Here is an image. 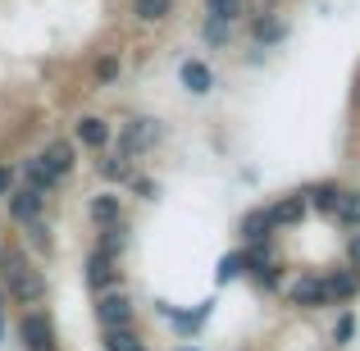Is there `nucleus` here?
Listing matches in <instances>:
<instances>
[{
  "label": "nucleus",
  "instance_id": "cd10ccee",
  "mask_svg": "<svg viewBox=\"0 0 360 351\" xmlns=\"http://www.w3.org/2000/svg\"><path fill=\"white\" fill-rule=\"evenodd\" d=\"M229 27H233V23H219V18H205V27H201V32H205V42H210V46H224V42H229Z\"/></svg>",
  "mask_w": 360,
  "mask_h": 351
},
{
  "label": "nucleus",
  "instance_id": "0eeeda50",
  "mask_svg": "<svg viewBox=\"0 0 360 351\" xmlns=\"http://www.w3.org/2000/svg\"><path fill=\"white\" fill-rule=\"evenodd\" d=\"M73 141L101 155V151H110V141H115V128H110V123L101 119V115H82V119H78V128H73Z\"/></svg>",
  "mask_w": 360,
  "mask_h": 351
},
{
  "label": "nucleus",
  "instance_id": "aec40b11",
  "mask_svg": "<svg viewBox=\"0 0 360 351\" xmlns=\"http://www.w3.org/2000/svg\"><path fill=\"white\" fill-rule=\"evenodd\" d=\"M328 292H333V301H352L360 292V274L356 269H333L328 274Z\"/></svg>",
  "mask_w": 360,
  "mask_h": 351
},
{
  "label": "nucleus",
  "instance_id": "f257e3e1",
  "mask_svg": "<svg viewBox=\"0 0 360 351\" xmlns=\"http://www.w3.org/2000/svg\"><path fill=\"white\" fill-rule=\"evenodd\" d=\"M0 288H5V297H14L18 306H32V301H41L46 279L23 251H0Z\"/></svg>",
  "mask_w": 360,
  "mask_h": 351
},
{
  "label": "nucleus",
  "instance_id": "f704fd0d",
  "mask_svg": "<svg viewBox=\"0 0 360 351\" xmlns=\"http://www.w3.org/2000/svg\"><path fill=\"white\" fill-rule=\"evenodd\" d=\"M0 333H5V319H0Z\"/></svg>",
  "mask_w": 360,
  "mask_h": 351
},
{
  "label": "nucleus",
  "instance_id": "9b49d317",
  "mask_svg": "<svg viewBox=\"0 0 360 351\" xmlns=\"http://www.w3.org/2000/svg\"><path fill=\"white\" fill-rule=\"evenodd\" d=\"M269 215H274V229H297V224L310 215V205H306V192H297V196H283L278 205H269Z\"/></svg>",
  "mask_w": 360,
  "mask_h": 351
},
{
  "label": "nucleus",
  "instance_id": "2eb2a0df",
  "mask_svg": "<svg viewBox=\"0 0 360 351\" xmlns=\"http://www.w3.org/2000/svg\"><path fill=\"white\" fill-rule=\"evenodd\" d=\"M87 215L96 219V229H105V224H119V219H123V205H119L115 192H96V196L87 201Z\"/></svg>",
  "mask_w": 360,
  "mask_h": 351
},
{
  "label": "nucleus",
  "instance_id": "4c0bfd02",
  "mask_svg": "<svg viewBox=\"0 0 360 351\" xmlns=\"http://www.w3.org/2000/svg\"><path fill=\"white\" fill-rule=\"evenodd\" d=\"M141 351H146V347H141Z\"/></svg>",
  "mask_w": 360,
  "mask_h": 351
},
{
  "label": "nucleus",
  "instance_id": "7c9ffc66",
  "mask_svg": "<svg viewBox=\"0 0 360 351\" xmlns=\"http://www.w3.org/2000/svg\"><path fill=\"white\" fill-rule=\"evenodd\" d=\"M27 237H32V246H37V251H51V229H46L41 219H37V224H27Z\"/></svg>",
  "mask_w": 360,
  "mask_h": 351
},
{
  "label": "nucleus",
  "instance_id": "39448f33",
  "mask_svg": "<svg viewBox=\"0 0 360 351\" xmlns=\"http://www.w3.org/2000/svg\"><path fill=\"white\" fill-rule=\"evenodd\" d=\"M155 141H160V123L155 119H128V128H123V137H119V151L128 160H137V155H146Z\"/></svg>",
  "mask_w": 360,
  "mask_h": 351
},
{
  "label": "nucleus",
  "instance_id": "e433bc0d",
  "mask_svg": "<svg viewBox=\"0 0 360 351\" xmlns=\"http://www.w3.org/2000/svg\"><path fill=\"white\" fill-rule=\"evenodd\" d=\"M0 251H5V246H0Z\"/></svg>",
  "mask_w": 360,
  "mask_h": 351
},
{
  "label": "nucleus",
  "instance_id": "7ed1b4c3",
  "mask_svg": "<svg viewBox=\"0 0 360 351\" xmlns=\"http://www.w3.org/2000/svg\"><path fill=\"white\" fill-rule=\"evenodd\" d=\"M288 301L301 310H319V306H333V292H328V279L319 274H301V279L288 283Z\"/></svg>",
  "mask_w": 360,
  "mask_h": 351
},
{
  "label": "nucleus",
  "instance_id": "ddd939ff",
  "mask_svg": "<svg viewBox=\"0 0 360 351\" xmlns=\"http://www.w3.org/2000/svg\"><path fill=\"white\" fill-rule=\"evenodd\" d=\"M41 155H46V165H51L60 178H69L73 165H78V141H64V137H60V141H51Z\"/></svg>",
  "mask_w": 360,
  "mask_h": 351
},
{
  "label": "nucleus",
  "instance_id": "a211bd4d",
  "mask_svg": "<svg viewBox=\"0 0 360 351\" xmlns=\"http://www.w3.org/2000/svg\"><path fill=\"white\" fill-rule=\"evenodd\" d=\"M128 9L137 23H165L174 14V0H128Z\"/></svg>",
  "mask_w": 360,
  "mask_h": 351
},
{
  "label": "nucleus",
  "instance_id": "f03ea898",
  "mask_svg": "<svg viewBox=\"0 0 360 351\" xmlns=\"http://www.w3.org/2000/svg\"><path fill=\"white\" fill-rule=\"evenodd\" d=\"M18 338H23L27 351H55V319L46 315V310H23V319H18Z\"/></svg>",
  "mask_w": 360,
  "mask_h": 351
},
{
  "label": "nucleus",
  "instance_id": "dca6fc26",
  "mask_svg": "<svg viewBox=\"0 0 360 351\" xmlns=\"http://www.w3.org/2000/svg\"><path fill=\"white\" fill-rule=\"evenodd\" d=\"M278 229H274V215L269 205H260V210H246L242 215V237L246 242H264V237H274Z\"/></svg>",
  "mask_w": 360,
  "mask_h": 351
},
{
  "label": "nucleus",
  "instance_id": "5701e85b",
  "mask_svg": "<svg viewBox=\"0 0 360 351\" xmlns=\"http://www.w3.org/2000/svg\"><path fill=\"white\" fill-rule=\"evenodd\" d=\"M105 333V351H141V338L132 333V324L128 328H101Z\"/></svg>",
  "mask_w": 360,
  "mask_h": 351
},
{
  "label": "nucleus",
  "instance_id": "423d86ee",
  "mask_svg": "<svg viewBox=\"0 0 360 351\" xmlns=\"http://www.w3.org/2000/svg\"><path fill=\"white\" fill-rule=\"evenodd\" d=\"M5 205H9V219H14L18 229H27V224H37V219H41L46 196H41V192H32V187H14V192L5 196Z\"/></svg>",
  "mask_w": 360,
  "mask_h": 351
},
{
  "label": "nucleus",
  "instance_id": "473e14b6",
  "mask_svg": "<svg viewBox=\"0 0 360 351\" xmlns=\"http://www.w3.org/2000/svg\"><path fill=\"white\" fill-rule=\"evenodd\" d=\"M347 260H352V269H360V229L347 237Z\"/></svg>",
  "mask_w": 360,
  "mask_h": 351
},
{
  "label": "nucleus",
  "instance_id": "72a5a7b5",
  "mask_svg": "<svg viewBox=\"0 0 360 351\" xmlns=\"http://www.w3.org/2000/svg\"><path fill=\"white\" fill-rule=\"evenodd\" d=\"M0 310H5V288H0Z\"/></svg>",
  "mask_w": 360,
  "mask_h": 351
},
{
  "label": "nucleus",
  "instance_id": "4be33fe9",
  "mask_svg": "<svg viewBox=\"0 0 360 351\" xmlns=\"http://www.w3.org/2000/svg\"><path fill=\"white\" fill-rule=\"evenodd\" d=\"M342 229H360V192H342V201H338V215H333Z\"/></svg>",
  "mask_w": 360,
  "mask_h": 351
},
{
  "label": "nucleus",
  "instance_id": "2f4dec72",
  "mask_svg": "<svg viewBox=\"0 0 360 351\" xmlns=\"http://www.w3.org/2000/svg\"><path fill=\"white\" fill-rule=\"evenodd\" d=\"M14 183H18V174H14L9 165H0V196H9V192H14Z\"/></svg>",
  "mask_w": 360,
  "mask_h": 351
},
{
  "label": "nucleus",
  "instance_id": "1a4fd4ad",
  "mask_svg": "<svg viewBox=\"0 0 360 351\" xmlns=\"http://www.w3.org/2000/svg\"><path fill=\"white\" fill-rule=\"evenodd\" d=\"M155 310H160L165 319H174V328H178V333H187V338H192L196 328H201L205 319H210L214 301H201V306H192V310H174V306H165V301H155Z\"/></svg>",
  "mask_w": 360,
  "mask_h": 351
},
{
  "label": "nucleus",
  "instance_id": "9d476101",
  "mask_svg": "<svg viewBox=\"0 0 360 351\" xmlns=\"http://www.w3.org/2000/svg\"><path fill=\"white\" fill-rule=\"evenodd\" d=\"M178 82H183L192 96H210L214 91V69L205 60H183L178 64Z\"/></svg>",
  "mask_w": 360,
  "mask_h": 351
},
{
  "label": "nucleus",
  "instance_id": "c85d7f7f",
  "mask_svg": "<svg viewBox=\"0 0 360 351\" xmlns=\"http://www.w3.org/2000/svg\"><path fill=\"white\" fill-rule=\"evenodd\" d=\"M333 338H338V347H347V343H352V338H356V315H352V310H347V315H342V319H338V328H333Z\"/></svg>",
  "mask_w": 360,
  "mask_h": 351
},
{
  "label": "nucleus",
  "instance_id": "c756f323",
  "mask_svg": "<svg viewBox=\"0 0 360 351\" xmlns=\"http://www.w3.org/2000/svg\"><path fill=\"white\" fill-rule=\"evenodd\" d=\"M128 183H132V192H137V196H141V201H155V196H160V187H155V178H137V174H132V178H128Z\"/></svg>",
  "mask_w": 360,
  "mask_h": 351
},
{
  "label": "nucleus",
  "instance_id": "b1692460",
  "mask_svg": "<svg viewBox=\"0 0 360 351\" xmlns=\"http://www.w3.org/2000/svg\"><path fill=\"white\" fill-rule=\"evenodd\" d=\"M205 9H210V18H219V23H238L242 0H205Z\"/></svg>",
  "mask_w": 360,
  "mask_h": 351
},
{
  "label": "nucleus",
  "instance_id": "f8f14e48",
  "mask_svg": "<svg viewBox=\"0 0 360 351\" xmlns=\"http://www.w3.org/2000/svg\"><path fill=\"white\" fill-rule=\"evenodd\" d=\"M87 283H91V292H105V288H115V283H119V269H115V260H110L105 251H91L87 255Z\"/></svg>",
  "mask_w": 360,
  "mask_h": 351
},
{
  "label": "nucleus",
  "instance_id": "6e6552de",
  "mask_svg": "<svg viewBox=\"0 0 360 351\" xmlns=\"http://www.w3.org/2000/svg\"><path fill=\"white\" fill-rule=\"evenodd\" d=\"M18 178H23V187H32V192H41V196H51L55 187H60V174H55V169L46 165V155H32V160H23Z\"/></svg>",
  "mask_w": 360,
  "mask_h": 351
},
{
  "label": "nucleus",
  "instance_id": "c9c22d12",
  "mask_svg": "<svg viewBox=\"0 0 360 351\" xmlns=\"http://www.w3.org/2000/svg\"><path fill=\"white\" fill-rule=\"evenodd\" d=\"M183 351H196V347H183Z\"/></svg>",
  "mask_w": 360,
  "mask_h": 351
},
{
  "label": "nucleus",
  "instance_id": "6ab92c4d",
  "mask_svg": "<svg viewBox=\"0 0 360 351\" xmlns=\"http://www.w3.org/2000/svg\"><path fill=\"white\" fill-rule=\"evenodd\" d=\"M96 169H101V174L110 178V183H119V178H132V160L123 155V151H101Z\"/></svg>",
  "mask_w": 360,
  "mask_h": 351
},
{
  "label": "nucleus",
  "instance_id": "412c9836",
  "mask_svg": "<svg viewBox=\"0 0 360 351\" xmlns=\"http://www.w3.org/2000/svg\"><path fill=\"white\" fill-rule=\"evenodd\" d=\"M123 246H128V229H123V219H119V224H105V229H101L96 251H105L110 260H119V255H123Z\"/></svg>",
  "mask_w": 360,
  "mask_h": 351
},
{
  "label": "nucleus",
  "instance_id": "bb28decb",
  "mask_svg": "<svg viewBox=\"0 0 360 351\" xmlns=\"http://www.w3.org/2000/svg\"><path fill=\"white\" fill-rule=\"evenodd\" d=\"M115 78H119V60H115V55H101V60H96V82L110 87Z\"/></svg>",
  "mask_w": 360,
  "mask_h": 351
},
{
  "label": "nucleus",
  "instance_id": "f3484780",
  "mask_svg": "<svg viewBox=\"0 0 360 351\" xmlns=\"http://www.w3.org/2000/svg\"><path fill=\"white\" fill-rule=\"evenodd\" d=\"M283 37H288V23H283V18H274V14H260L251 23V42L255 46H274V42H283Z\"/></svg>",
  "mask_w": 360,
  "mask_h": 351
},
{
  "label": "nucleus",
  "instance_id": "20e7f679",
  "mask_svg": "<svg viewBox=\"0 0 360 351\" xmlns=\"http://www.w3.org/2000/svg\"><path fill=\"white\" fill-rule=\"evenodd\" d=\"M96 319H101V328H128L137 319V306L119 288H105V292H96Z\"/></svg>",
  "mask_w": 360,
  "mask_h": 351
},
{
  "label": "nucleus",
  "instance_id": "58836bf2",
  "mask_svg": "<svg viewBox=\"0 0 360 351\" xmlns=\"http://www.w3.org/2000/svg\"><path fill=\"white\" fill-rule=\"evenodd\" d=\"M356 87H360V82H356Z\"/></svg>",
  "mask_w": 360,
  "mask_h": 351
},
{
  "label": "nucleus",
  "instance_id": "4468645a",
  "mask_svg": "<svg viewBox=\"0 0 360 351\" xmlns=\"http://www.w3.org/2000/svg\"><path fill=\"white\" fill-rule=\"evenodd\" d=\"M338 201H342V187L338 183H315L306 187V205L315 215H338Z\"/></svg>",
  "mask_w": 360,
  "mask_h": 351
},
{
  "label": "nucleus",
  "instance_id": "a878e982",
  "mask_svg": "<svg viewBox=\"0 0 360 351\" xmlns=\"http://www.w3.org/2000/svg\"><path fill=\"white\" fill-rule=\"evenodd\" d=\"M242 269H246V264H242V251H229V255L219 260V283H233Z\"/></svg>",
  "mask_w": 360,
  "mask_h": 351
},
{
  "label": "nucleus",
  "instance_id": "393cba45",
  "mask_svg": "<svg viewBox=\"0 0 360 351\" xmlns=\"http://www.w3.org/2000/svg\"><path fill=\"white\" fill-rule=\"evenodd\" d=\"M251 279H255V288H264V292L283 288V269H278V264H264V269H251Z\"/></svg>",
  "mask_w": 360,
  "mask_h": 351
}]
</instances>
